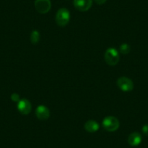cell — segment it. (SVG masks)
I'll return each instance as SVG.
<instances>
[{"label": "cell", "instance_id": "4", "mask_svg": "<svg viewBox=\"0 0 148 148\" xmlns=\"http://www.w3.org/2000/svg\"><path fill=\"white\" fill-rule=\"evenodd\" d=\"M118 87L124 92H129L133 90L134 83L129 78L122 76L118 79L117 80Z\"/></svg>", "mask_w": 148, "mask_h": 148}, {"label": "cell", "instance_id": "11", "mask_svg": "<svg viewBox=\"0 0 148 148\" xmlns=\"http://www.w3.org/2000/svg\"><path fill=\"white\" fill-rule=\"evenodd\" d=\"M31 42L33 44V45H36L40 40V34H39V32L36 30H34L31 32Z\"/></svg>", "mask_w": 148, "mask_h": 148}, {"label": "cell", "instance_id": "15", "mask_svg": "<svg viewBox=\"0 0 148 148\" xmlns=\"http://www.w3.org/2000/svg\"><path fill=\"white\" fill-rule=\"evenodd\" d=\"M95 1L98 5H103V4H105L107 0H95Z\"/></svg>", "mask_w": 148, "mask_h": 148}, {"label": "cell", "instance_id": "9", "mask_svg": "<svg viewBox=\"0 0 148 148\" xmlns=\"http://www.w3.org/2000/svg\"><path fill=\"white\" fill-rule=\"evenodd\" d=\"M128 142L132 147H136L142 142V136L138 132H133L128 137Z\"/></svg>", "mask_w": 148, "mask_h": 148}, {"label": "cell", "instance_id": "14", "mask_svg": "<svg viewBox=\"0 0 148 148\" xmlns=\"http://www.w3.org/2000/svg\"><path fill=\"white\" fill-rule=\"evenodd\" d=\"M142 132H143L145 135L148 136V124L144 125L143 127H142Z\"/></svg>", "mask_w": 148, "mask_h": 148}, {"label": "cell", "instance_id": "3", "mask_svg": "<svg viewBox=\"0 0 148 148\" xmlns=\"http://www.w3.org/2000/svg\"><path fill=\"white\" fill-rule=\"evenodd\" d=\"M102 126L108 132H113L118 130L120 126V122L114 116H107L102 121Z\"/></svg>", "mask_w": 148, "mask_h": 148}, {"label": "cell", "instance_id": "6", "mask_svg": "<svg viewBox=\"0 0 148 148\" xmlns=\"http://www.w3.org/2000/svg\"><path fill=\"white\" fill-rule=\"evenodd\" d=\"M17 108L21 114L28 115L31 113L32 106H31V103L28 99L23 98L18 102Z\"/></svg>", "mask_w": 148, "mask_h": 148}, {"label": "cell", "instance_id": "1", "mask_svg": "<svg viewBox=\"0 0 148 148\" xmlns=\"http://www.w3.org/2000/svg\"><path fill=\"white\" fill-rule=\"evenodd\" d=\"M120 60L119 51L113 47L108 48L105 53V60L108 65L113 66L117 65Z\"/></svg>", "mask_w": 148, "mask_h": 148}, {"label": "cell", "instance_id": "2", "mask_svg": "<svg viewBox=\"0 0 148 148\" xmlns=\"http://www.w3.org/2000/svg\"><path fill=\"white\" fill-rule=\"evenodd\" d=\"M71 18L69 10L66 8H60L58 11L55 17L57 24L60 27H65L68 24Z\"/></svg>", "mask_w": 148, "mask_h": 148}, {"label": "cell", "instance_id": "5", "mask_svg": "<svg viewBox=\"0 0 148 148\" xmlns=\"http://www.w3.org/2000/svg\"><path fill=\"white\" fill-rule=\"evenodd\" d=\"M34 5L37 12L42 14L47 13L51 9L50 0H36Z\"/></svg>", "mask_w": 148, "mask_h": 148}, {"label": "cell", "instance_id": "10", "mask_svg": "<svg viewBox=\"0 0 148 148\" xmlns=\"http://www.w3.org/2000/svg\"><path fill=\"white\" fill-rule=\"evenodd\" d=\"M84 129L89 133H95L99 130V125L95 120H89L85 123Z\"/></svg>", "mask_w": 148, "mask_h": 148}, {"label": "cell", "instance_id": "8", "mask_svg": "<svg viewBox=\"0 0 148 148\" xmlns=\"http://www.w3.org/2000/svg\"><path fill=\"white\" fill-rule=\"evenodd\" d=\"M74 7L81 12H85L90 9L92 5V0H74Z\"/></svg>", "mask_w": 148, "mask_h": 148}, {"label": "cell", "instance_id": "13", "mask_svg": "<svg viewBox=\"0 0 148 148\" xmlns=\"http://www.w3.org/2000/svg\"><path fill=\"white\" fill-rule=\"evenodd\" d=\"M11 99H12V101H14V102H18L20 100H21L19 95L17 93H13L12 95H11Z\"/></svg>", "mask_w": 148, "mask_h": 148}, {"label": "cell", "instance_id": "7", "mask_svg": "<svg viewBox=\"0 0 148 148\" xmlns=\"http://www.w3.org/2000/svg\"><path fill=\"white\" fill-rule=\"evenodd\" d=\"M36 116L37 119L41 121H47L50 116V111L47 107L39 105L36 109Z\"/></svg>", "mask_w": 148, "mask_h": 148}, {"label": "cell", "instance_id": "12", "mask_svg": "<svg viewBox=\"0 0 148 148\" xmlns=\"http://www.w3.org/2000/svg\"><path fill=\"white\" fill-rule=\"evenodd\" d=\"M131 50V47L128 44H122L120 46V48H119V51L121 54L123 55H127L130 52Z\"/></svg>", "mask_w": 148, "mask_h": 148}]
</instances>
